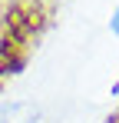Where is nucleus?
<instances>
[{
  "label": "nucleus",
  "mask_w": 119,
  "mask_h": 123,
  "mask_svg": "<svg viewBox=\"0 0 119 123\" xmlns=\"http://www.w3.org/2000/svg\"><path fill=\"white\" fill-rule=\"evenodd\" d=\"M40 23H43V7H40V3H20V7H13V10L7 13V23H3V40H0V47L20 50V47L40 30Z\"/></svg>",
  "instance_id": "1"
},
{
  "label": "nucleus",
  "mask_w": 119,
  "mask_h": 123,
  "mask_svg": "<svg viewBox=\"0 0 119 123\" xmlns=\"http://www.w3.org/2000/svg\"><path fill=\"white\" fill-rule=\"evenodd\" d=\"M0 123H37V110L30 103H7L0 106Z\"/></svg>",
  "instance_id": "2"
},
{
  "label": "nucleus",
  "mask_w": 119,
  "mask_h": 123,
  "mask_svg": "<svg viewBox=\"0 0 119 123\" xmlns=\"http://www.w3.org/2000/svg\"><path fill=\"white\" fill-rule=\"evenodd\" d=\"M23 67V53L13 50V47H0V77L3 73H17Z\"/></svg>",
  "instance_id": "3"
},
{
  "label": "nucleus",
  "mask_w": 119,
  "mask_h": 123,
  "mask_svg": "<svg viewBox=\"0 0 119 123\" xmlns=\"http://www.w3.org/2000/svg\"><path fill=\"white\" fill-rule=\"evenodd\" d=\"M113 33H119V13L113 17Z\"/></svg>",
  "instance_id": "4"
}]
</instances>
